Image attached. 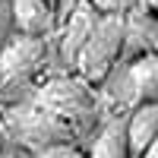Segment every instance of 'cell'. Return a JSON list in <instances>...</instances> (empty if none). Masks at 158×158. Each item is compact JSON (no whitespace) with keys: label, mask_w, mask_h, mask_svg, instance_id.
Returning a JSON list of instances; mask_svg holds the SVG:
<instances>
[{"label":"cell","mask_w":158,"mask_h":158,"mask_svg":"<svg viewBox=\"0 0 158 158\" xmlns=\"http://www.w3.org/2000/svg\"><path fill=\"white\" fill-rule=\"evenodd\" d=\"M120 32H123V16H98L95 19L82 51L73 60L76 73L85 82L98 85L111 73V67L120 60Z\"/></svg>","instance_id":"cell-1"},{"label":"cell","mask_w":158,"mask_h":158,"mask_svg":"<svg viewBox=\"0 0 158 158\" xmlns=\"http://www.w3.org/2000/svg\"><path fill=\"white\" fill-rule=\"evenodd\" d=\"M101 82L108 85L111 104H120V108H133L139 101L155 98V85H158L155 51H146V54L130 57V60H117Z\"/></svg>","instance_id":"cell-2"},{"label":"cell","mask_w":158,"mask_h":158,"mask_svg":"<svg viewBox=\"0 0 158 158\" xmlns=\"http://www.w3.org/2000/svg\"><path fill=\"white\" fill-rule=\"evenodd\" d=\"M48 57V41L38 35H13L3 38V48H0V76L6 79H19L29 76L32 70H38V63Z\"/></svg>","instance_id":"cell-3"},{"label":"cell","mask_w":158,"mask_h":158,"mask_svg":"<svg viewBox=\"0 0 158 158\" xmlns=\"http://www.w3.org/2000/svg\"><path fill=\"white\" fill-rule=\"evenodd\" d=\"M95 19H98V13L89 6V0H79L67 16L57 22V29H60L57 51H60L63 67H73V60H76L79 51H82L85 38H89V32H92V25H95Z\"/></svg>","instance_id":"cell-4"},{"label":"cell","mask_w":158,"mask_h":158,"mask_svg":"<svg viewBox=\"0 0 158 158\" xmlns=\"http://www.w3.org/2000/svg\"><path fill=\"white\" fill-rule=\"evenodd\" d=\"M10 6V22L19 35H38L48 38L57 29V16L54 6L48 0H6Z\"/></svg>","instance_id":"cell-5"},{"label":"cell","mask_w":158,"mask_h":158,"mask_svg":"<svg viewBox=\"0 0 158 158\" xmlns=\"http://www.w3.org/2000/svg\"><path fill=\"white\" fill-rule=\"evenodd\" d=\"M123 133H127L130 158H139L155 142V136H158V104H155V98L139 101V104L130 108V114L123 117Z\"/></svg>","instance_id":"cell-6"},{"label":"cell","mask_w":158,"mask_h":158,"mask_svg":"<svg viewBox=\"0 0 158 158\" xmlns=\"http://www.w3.org/2000/svg\"><path fill=\"white\" fill-rule=\"evenodd\" d=\"M155 13H142V10H130L123 13V32H120V60L139 57L146 51H155Z\"/></svg>","instance_id":"cell-7"},{"label":"cell","mask_w":158,"mask_h":158,"mask_svg":"<svg viewBox=\"0 0 158 158\" xmlns=\"http://www.w3.org/2000/svg\"><path fill=\"white\" fill-rule=\"evenodd\" d=\"M85 158H130L127 133H123V117H111V120H104L95 130Z\"/></svg>","instance_id":"cell-8"},{"label":"cell","mask_w":158,"mask_h":158,"mask_svg":"<svg viewBox=\"0 0 158 158\" xmlns=\"http://www.w3.org/2000/svg\"><path fill=\"white\" fill-rule=\"evenodd\" d=\"M35 158H85V152L73 146L70 139H57V142H48V146H38Z\"/></svg>","instance_id":"cell-9"},{"label":"cell","mask_w":158,"mask_h":158,"mask_svg":"<svg viewBox=\"0 0 158 158\" xmlns=\"http://www.w3.org/2000/svg\"><path fill=\"white\" fill-rule=\"evenodd\" d=\"M89 6L98 16H123L136 6V0H89Z\"/></svg>","instance_id":"cell-10"},{"label":"cell","mask_w":158,"mask_h":158,"mask_svg":"<svg viewBox=\"0 0 158 158\" xmlns=\"http://www.w3.org/2000/svg\"><path fill=\"white\" fill-rule=\"evenodd\" d=\"M10 29H13V22H10V6H6V0H0V41L6 38Z\"/></svg>","instance_id":"cell-11"},{"label":"cell","mask_w":158,"mask_h":158,"mask_svg":"<svg viewBox=\"0 0 158 158\" xmlns=\"http://www.w3.org/2000/svg\"><path fill=\"white\" fill-rule=\"evenodd\" d=\"M76 3H79V0H57V6H54V16H57V22H60L63 16H67V13H70Z\"/></svg>","instance_id":"cell-12"},{"label":"cell","mask_w":158,"mask_h":158,"mask_svg":"<svg viewBox=\"0 0 158 158\" xmlns=\"http://www.w3.org/2000/svg\"><path fill=\"white\" fill-rule=\"evenodd\" d=\"M136 10H142V13H155V10H158V0H136Z\"/></svg>","instance_id":"cell-13"},{"label":"cell","mask_w":158,"mask_h":158,"mask_svg":"<svg viewBox=\"0 0 158 158\" xmlns=\"http://www.w3.org/2000/svg\"><path fill=\"white\" fill-rule=\"evenodd\" d=\"M48 3H51V6H57V0H48Z\"/></svg>","instance_id":"cell-14"}]
</instances>
